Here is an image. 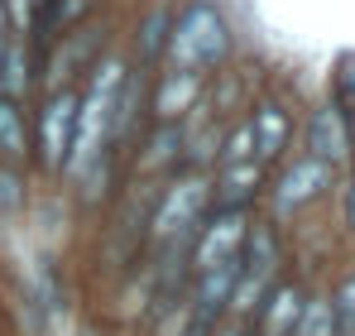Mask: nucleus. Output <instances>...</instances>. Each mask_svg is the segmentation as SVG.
<instances>
[{
  "mask_svg": "<svg viewBox=\"0 0 355 336\" xmlns=\"http://www.w3.org/2000/svg\"><path fill=\"white\" fill-rule=\"evenodd\" d=\"M240 58V29L236 15L221 0H178L173 5V39L168 58L178 67H197V72H216Z\"/></svg>",
  "mask_w": 355,
  "mask_h": 336,
  "instance_id": "nucleus-1",
  "label": "nucleus"
},
{
  "mask_svg": "<svg viewBox=\"0 0 355 336\" xmlns=\"http://www.w3.org/2000/svg\"><path fill=\"white\" fill-rule=\"evenodd\" d=\"M331 187H336V168L322 164V159H312L307 149H293L288 159H279V164L269 168V178H264V197H259V212L274 217L279 226H288L293 217H302L307 207L327 202Z\"/></svg>",
  "mask_w": 355,
  "mask_h": 336,
  "instance_id": "nucleus-2",
  "label": "nucleus"
},
{
  "mask_svg": "<svg viewBox=\"0 0 355 336\" xmlns=\"http://www.w3.org/2000/svg\"><path fill=\"white\" fill-rule=\"evenodd\" d=\"M77 125V87H49L29 101V168L44 187H53Z\"/></svg>",
  "mask_w": 355,
  "mask_h": 336,
  "instance_id": "nucleus-3",
  "label": "nucleus"
},
{
  "mask_svg": "<svg viewBox=\"0 0 355 336\" xmlns=\"http://www.w3.org/2000/svg\"><path fill=\"white\" fill-rule=\"evenodd\" d=\"M116 44V15L111 10H96V15H82L77 24H67L58 39L44 49V67H39V92L49 87H77L87 77V67Z\"/></svg>",
  "mask_w": 355,
  "mask_h": 336,
  "instance_id": "nucleus-4",
  "label": "nucleus"
},
{
  "mask_svg": "<svg viewBox=\"0 0 355 336\" xmlns=\"http://www.w3.org/2000/svg\"><path fill=\"white\" fill-rule=\"evenodd\" d=\"M207 212H211V173H202V168H178L173 178H164L159 192H154V207H149V245L192 235ZM149 245H144V250H149Z\"/></svg>",
  "mask_w": 355,
  "mask_h": 336,
  "instance_id": "nucleus-5",
  "label": "nucleus"
},
{
  "mask_svg": "<svg viewBox=\"0 0 355 336\" xmlns=\"http://www.w3.org/2000/svg\"><path fill=\"white\" fill-rule=\"evenodd\" d=\"M297 149H307L312 159L331 164L336 173H346L355 164V135H351V111L341 101H317L307 106L297 120Z\"/></svg>",
  "mask_w": 355,
  "mask_h": 336,
  "instance_id": "nucleus-6",
  "label": "nucleus"
},
{
  "mask_svg": "<svg viewBox=\"0 0 355 336\" xmlns=\"http://www.w3.org/2000/svg\"><path fill=\"white\" fill-rule=\"evenodd\" d=\"M245 115H250V130H254V164L274 168L279 159H288L297 149V120H302V115L288 106L284 92L259 87V92L250 96Z\"/></svg>",
  "mask_w": 355,
  "mask_h": 336,
  "instance_id": "nucleus-7",
  "label": "nucleus"
},
{
  "mask_svg": "<svg viewBox=\"0 0 355 336\" xmlns=\"http://www.w3.org/2000/svg\"><path fill=\"white\" fill-rule=\"evenodd\" d=\"M207 77L211 72H197V67H178V62H159L149 72V120H164L178 125L207 101Z\"/></svg>",
  "mask_w": 355,
  "mask_h": 336,
  "instance_id": "nucleus-8",
  "label": "nucleus"
},
{
  "mask_svg": "<svg viewBox=\"0 0 355 336\" xmlns=\"http://www.w3.org/2000/svg\"><path fill=\"white\" fill-rule=\"evenodd\" d=\"M173 5L178 0H144L135 10V19L125 24V39L120 49L130 53V62L139 72H154L164 58H168V39H173Z\"/></svg>",
  "mask_w": 355,
  "mask_h": 336,
  "instance_id": "nucleus-9",
  "label": "nucleus"
},
{
  "mask_svg": "<svg viewBox=\"0 0 355 336\" xmlns=\"http://www.w3.org/2000/svg\"><path fill=\"white\" fill-rule=\"evenodd\" d=\"M254 212H231V207H211L197 235H192V274L202 269H216V264H231L240 260V245H245V226Z\"/></svg>",
  "mask_w": 355,
  "mask_h": 336,
  "instance_id": "nucleus-10",
  "label": "nucleus"
},
{
  "mask_svg": "<svg viewBox=\"0 0 355 336\" xmlns=\"http://www.w3.org/2000/svg\"><path fill=\"white\" fill-rule=\"evenodd\" d=\"M130 178H149V183H164L182 168V125H164V120H149L139 130V140L130 144Z\"/></svg>",
  "mask_w": 355,
  "mask_h": 336,
  "instance_id": "nucleus-11",
  "label": "nucleus"
},
{
  "mask_svg": "<svg viewBox=\"0 0 355 336\" xmlns=\"http://www.w3.org/2000/svg\"><path fill=\"white\" fill-rule=\"evenodd\" d=\"M240 274L274 283L284 274V226L264 212H254L245 226V245H240Z\"/></svg>",
  "mask_w": 355,
  "mask_h": 336,
  "instance_id": "nucleus-12",
  "label": "nucleus"
},
{
  "mask_svg": "<svg viewBox=\"0 0 355 336\" xmlns=\"http://www.w3.org/2000/svg\"><path fill=\"white\" fill-rule=\"evenodd\" d=\"M264 178H269V168L254 164V159H245V164H216V168H211V207L259 212Z\"/></svg>",
  "mask_w": 355,
  "mask_h": 336,
  "instance_id": "nucleus-13",
  "label": "nucleus"
},
{
  "mask_svg": "<svg viewBox=\"0 0 355 336\" xmlns=\"http://www.w3.org/2000/svg\"><path fill=\"white\" fill-rule=\"evenodd\" d=\"M302 303H307V288L288 274H279L274 288L264 293L259 312L250 317V336H293L297 317H302Z\"/></svg>",
  "mask_w": 355,
  "mask_h": 336,
  "instance_id": "nucleus-14",
  "label": "nucleus"
},
{
  "mask_svg": "<svg viewBox=\"0 0 355 336\" xmlns=\"http://www.w3.org/2000/svg\"><path fill=\"white\" fill-rule=\"evenodd\" d=\"M0 92H5V96H19V101H34V92H39V53L29 49L24 34H10V39H5Z\"/></svg>",
  "mask_w": 355,
  "mask_h": 336,
  "instance_id": "nucleus-15",
  "label": "nucleus"
},
{
  "mask_svg": "<svg viewBox=\"0 0 355 336\" xmlns=\"http://www.w3.org/2000/svg\"><path fill=\"white\" fill-rule=\"evenodd\" d=\"M34 192H39V178L29 168L0 159V230H19V226L29 221Z\"/></svg>",
  "mask_w": 355,
  "mask_h": 336,
  "instance_id": "nucleus-16",
  "label": "nucleus"
},
{
  "mask_svg": "<svg viewBox=\"0 0 355 336\" xmlns=\"http://www.w3.org/2000/svg\"><path fill=\"white\" fill-rule=\"evenodd\" d=\"M0 159L29 168V101L5 96V92H0Z\"/></svg>",
  "mask_w": 355,
  "mask_h": 336,
  "instance_id": "nucleus-17",
  "label": "nucleus"
},
{
  "mask_svg": "<svg viewBox=\"0 0 355 336\" xmlns=\"http://www.w3.org/2000/svg\"><path fill=\"white\" fill-rule=\"evenodd\" d=\"M245 159H254V130H250V115L240 111L221 120V159L216 164H245Z\"/></svg>",
  "mask_w": 355,
  "mask_h": 336,
  "instance_id": "nucleus-18",
  "label": "nucleus"
},
{
  "mask_svg": "<svg viewBox=\"0 0 355 336\" xmlns=\"http://www.w3.org/2000/svg\"><path fill=\"white\" fill-rule=\"evenodd\" d=\"M293 336H336V312H331V298L327 293H307Z\"/></svg>",
  "mask_w": 355,
  "mask_h": 336,
  "instance_id": "nucleus-19",
  "label": "nucleus"
},
{
  "mask_svg": "<svg viewBox=\"0 0 355 336\" xmlns=\"http://www.w3.org/2000/svg\"><path fill=\"white\" fill-rule=\"evenodd\" d=\"M331 101H341L346 111L355 106V53H341L331 62Z\"/></svg>",
  "mask_w": 355,
  "mask_h": 336,
  "instance_id": "nucleus-20",
  "label": "nucleus"
},
{
  "mask_svg": "<svg viewBox=\"0 0 355 336\" xmlns=\"http://www.w3.org/2000/svg\"><path fill=\"white\" fill-rule=\"evenodd\" d=\"M336 192H341V221L355 235V164L346 173H336Z\"/></svg>",
  "mask_w": 355,
  "mask_h": 336,
  "instance_id": "nucleus-21",
  "label": "nucleus"
},
{
  "mask_svg": "<svg viewBox=\"0 0 355 336\" xmlns=\"http://www.w3.org/2000/svg\"><path fill=\"white\" fill-rule=\"evenodd\" d=\"M5 39H10V29H0V62H5Z\"/></svg>",
  "mask_w": 355,
  "mask_h": 336,
  "instance_id": "nucleus-22",
  "label": "nucleus"
},
{
  "mask_svg": "<svg viewBox=\"0 0 355 336\" xmlns=\"http://www.w3.org/2000/svg\"><path fill=\"white\" fill-rule=\"evenodd\" d=\"M0 29H10V24H5V5H0Z\"/></svg>",
  "mask_w": 355,
  "mask_h": 336,
  "instance_id": "nucleus-23",
  "label": "nucleus"
},
{
  "mask_svg": "<svg viewBox=\"0 0 355 336\" xmlns=\"http://www.w3.org/2000/svg\"><path fill=\"white\" fill-rule=\"evenodd\" d=\"M351 135H355V106H351Z\"/></svg>",
  "mask_w": 355,
  "mask_h": 336,
  "instance_id": "nucleus-24",
  "label": "nucleus"
},
{
  "mask_svg": "<svg viewBox=\"0 0 355 336\" xmlns=\"http://www.w3.org/2000/svg\"><path fill=\"white\" fill-rule=\"evenodd\" d=\"M34 5H44V0H34Z\"/></svg>",
  "mask_w": 355,
  "mask_h": 336,
  "instance_id": "nucleus-25",
  "label": "nucleus"
}]
</instances>
